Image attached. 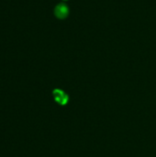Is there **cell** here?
Masks as SVG:
<instances>
[{"label":"cell","instance_id":"7a4b0ae2","mask_svg":"<svg viewBox=\"0 0 156 157\" xmlns=\"http://www.w3.org/2000/svg\"><path fill=\"white\" fill-rule=\"evenodd\" d=\"M52 95L54 97V99L57 103H59L62 106H64L65 104L68 103L69 97L66 93H64L62 89H54L52 91Z\"/></svg>","mask_w":156,"mask_h":157},{"label":"cell","instance_id":"6da1fadb","mask_svg":"<svg viewBox=\"0 0 156 157\" xmlns=\"http://www.w3.org/2000/svg\"><path fill=\"white\" fill-rule=\"evenodd\" d=\"M68 15H69V8L65 4L60 3L55 6V8H54V16L57 18L64 19V18H66L68 17Z\"/></svg>","mask_w":156,"mask_h":157}]
</instances>
